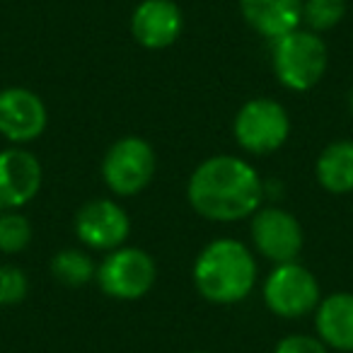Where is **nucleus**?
Listing matches in <instances>:
<instances>
[{
	"mask_svg": "<svg viewBox=\"0 0 353 353\" xmlns=\"http://www.w3.org/2000/svg\"><path fill=\"white\" fill-rule=\"evenodd\" d=\"M157 170L155 148L141 136H123L102 157V179L117 196H136L152 182Z\"/></svg>",
	"mask_w": 353,
	"mask_h": 353,
	"instance_id": "obj_5",
	"label": "nucleus"
},
{
	"mask_svg": "<svg viewBox=\"0 0 353 353\" xmlns=\"http://www.w3.org/2000/svg\"><path fill=\"white\" fill-rule=\"evenodd\" d=\"M73 228L85 250L112 252L128 240L131 218L114 199H92L78 208Z\"/></svg>",
	"mask_w": 353,
	"mask_h": 353,
	"instance_id": "obj_8",
	"label": "nucleus"
},
{
	"mask_svg": "<svg viewBox=\"0 0 353 353\" xmlns=\"http://www.w3.org/2000/svg\"><path fill=\"white\" fill-rule=\"evenodd\" d=\"M184 30L182 8L174 0H143L131 15V37L150 51L170 49Z\"/></svg>",
	"mask_w": 353,
	"mask_h": 353,
	"instance_id": "obj_12",
	"label": "nucleus"
},
{
	"mask_svg": "<svg viewBox=\"0 0 353 353\" xmlns=\"http://www.w3.org/2000/svg\"><path fill=\"white\" fill-rule=\"evenodd\" d=\"M271 44V68L285 90L307 92L324 78L329 68V49L319 34L300 27Z\"/></svg>",
	"mask_w": 353,
	"mask_h": 353,
	"instance_id": "obj_3",
	"label": "nucleus"
},
{
	"mask_svg": "<svg viewBox=\"0 0 353 353\" xmlns=\"http://www.w3.org/2000/svg\"><path fill=\"white\" fill-rule=\"evenodd\" d=\"M30 295V279L15 264H0V305L12 307Z\"/></svg>",
	"mask_w": 353,
	"mask_h": 353,
	"instance_id": "obj_19",
	"label": "nucleus"
},
{
	"mask_svg": "<svg viewBox=\"0 0 353 353\" xmlns=\"http://www.w3.org/2000/svg\"><path fill=\"white\" fill-rule=\"evenodd\" d=\"M44 184V167L39 157L25 145L0 150V208L20 211L37 199Z\"/></svg>",
	"mask_w": 353,
	"mask_h": 353,
	"instance_id": "obj_10",
	"label": "nucleus"
},
{
	"mask_svg": "<svg viewBox=\"0 0 353 353\" xmlns=\"http://www.w3.org/2000/svg\"><path fill=\"white\" fill-rule=\"evenodd\" d=\"M34 230L22 211L0 208V254H20L30 247Z\"/></svg>",
	"mask_w": 353,
	"mask_h": 353,
	"instance_id": "obj_17",
	"label": "nucleus"
},
{
	"mask_svg": "<svg viewBox=\"0 0 353 353\" xmlns=\"http://www.w3.org/2000/svg\"><path fill=\"white\" fill-rule=\"evenodd\" d=\"M235 141L250 155L276 152L290 136V117L281 102L271 97L247 99L232 121Z\"/></svg>",
	"mask_w": 353,
	"mask_h": 353,
	"instance_id": "obj_6",
	"label": "nucleus"
},
{
	"mask_svg": "<svg viewBox=\"0 0 353 353\" xmlns=\"http://www.w3.org/2000/svg\"><path fill=\"white\" fill-rule=\"evenodd\" d=\"M192 276L203 300L213 305H235L254 290L256 259L240 240L221 237L199 252Z\"/></svg>",
	"mask_w": 353,
	"mask_h": 353,
	"instance_id": "obj_2",
	"label": "nucleus"
},
{
	"mask_svg": "<svg viewBox=\"0 0 353 353\" xmlns=\"http://www.w3.org/2000/svg\"><path fill=\"white\" fill-rule=\"evenodd\" d=\"M49 269L51 276L68 288H80V285H88L90 281L97 279V261L92 259L88 250H80V247L56 252L51 256Z\"/></svg>",
	"mask_w": 353,
	"mask_h": 353,
	"instance_id": "obj_16",
	"label": "nucleus"
},
{
	"mask_svg": "<svg viewBox=\"0 0 353 353\" xmlns=\"http://www.w3.org/2000/svg\"><path fill=\"white\" fill-rule=\"evenodd\" d=\"M274 353H329V346L319 336L307 334H290L276 343Z\"/></svg>",
	"mask_w": 353,
	"mask_h": 353,
	"instance_id": "obj_20",
	"label": "nucleus"
},
{
	"mask_svg": "<svg viewBox=\"0 0 353 353\" xmlns=\"http://www.w3.org/2000/svg\"><path fill=\"white\" fill-rule=\"evenodd\" d=\"M346 0H303V25L305 30L322 34L346 17Z\"/></svg>",
	"mask_w": 353,
	"mask_h": 353,
	"instance_id": "obj_18",
	"label": "nucleus"
},
{
	"mask_svg": "<svg viewBox=\"0 0 353 353\" xmlns=\"http://www.w3.org/2000/svg\"><path fill=\"white\" fill-rule=\"evenodd\" d=\"M97 285L107 298L131 300L145 298L157 281V264L141 247H119L104 254L97 264Z\"/></svg>",
	"mask_w": 353,
	"mask_h": 353,
	"instance_id": "obj_4",
	"label": "nucleus"
},
{
	"mask_svg": "<svg viewBox=\"0 0 353 353\" xmlns=\"http://www.w3.org/2000/svg\"><path fill=\"white\" fill-rule=\"evenodd\" d=\"M348 109H351V112H353V88L348 90Z\"/></svg>",
	"mask_w": 353,
	"mask_h": 353,
	"instance_id": "obj_21",
	"label": "nucleus"
},
{
	"mask_svg": "<svg viewBox=\"0 0 353 353\" xmlns=\"http://www.w3.org/2000/svg\"><path fill=\"white\" fill-rule=\"evenodd\" d=\"M187 199L206 221L235 223L261 208L264 182L252 162L235 155H213L192 172Z\"/></svg>",
	"mask_w": 353,
	"mask_h": 353,
	"instance_id": "obj_1",
	"label": "nucleus"
},
{
	"mask_svg": "<svg viewBox=\"0 0 353 353\" xmlns=\"http://www.w3.org/2000/svg\"><path fill=\"white\" fill-rule=\"evenodd\" d=\"M314 174L324 192L351 194L353 192V141H334L319 152Z\"/></svg>",
	"mask_w": 353,
	"mask_h": 353,
	"instance_id": "obj_15",
	"label": "nucleus"
},
{
	"mask_svg": "<svg viewBox=\"0 0 353 353\" xmlns=\"http://www.w3.org/2000/svg\"><path fill=\"white\" fill-rule=\"evenodd\" d=\"M317 336L329 348L353 353V293L339 290L319 300L314 310Z\"/></svg>",
	"mask_w": 353,
	"mask_h": 353,
	"instance_id": "obj_14",
	"label": "nucleus"
},
{
	"mask_svg": "<svg viewBox=\"0 0 353 353\" xmlns=\"http://www.w3.org/2000/svg\"><path fill=\"white\" fill-rule=\"evenodd\" d=\"M322 300V290L307 266L298 261L276 264L264 281V303L269 312L283 319H300L314 312Z\"/></svg>",
	"mask_w": 353,
	"mask_h": 353,
	"instance_id": "obj_7",
	"label": "nucleus"
},
{
	"mask_svg": "<svg viewBox=\"0 0 353 353\" xmlns=\"http://www.w3.org/2000/svg\"><path fill=\"white\" fill-rule=\"evenodd\" d=\"M49 123L44 99L27 88H6L0 90V136L12 145L41 138Z\"/></svg>",
	"mask_w": 353,
	"mask_h": 353,
	"instance_id": "obj_11",
	"label": "nucleus"
},
{
	"mask_svg": "<svg viewBox=\"0 0 353 353\" xmlns=\"http://www.w3.org/2000/svg\"><path fill=\"white\" fill-rule=\"evenodd\" d=\"M187 353H208V351H187Z\"/></svg>",
	"mask_w": 353,
	"mask_h": 353,
	"instance_id": "obj_22",
	"label": "nucleus"
},
{
	"mask_svg": "<svg viewBox=\"0 0 353 353\" xmlns=\"http://www.w3.org/2000/svg\"><path fill=\"white\" fill-rule=\"evenodd\" d=\"M252 242L256 252L264 254L274 264H288L298 261L300 252L305 245V232L300 221L290 211L283 208H259L252 216Z\"/></svg>",
	"mask_w": 353,
	"mask_h": 353,
	"instance_id": "obj_9",
	"label": "nucleus"
},
{
	"mask_svg": "<svg viewBox=\"0 0 353 353\" xmlns=\"http://www.w3.org/2000/svg\"><path fill=\"white\" fill-rule=\"evenodd\" d=\"M245 22L269 41H276L303 25V0H240Z\"/></svg>",
	"mask_w": 353,
	"mask_h": 353,
	"instance_id": "obj_13",
	"label": "nucleus"
}]
</instances>
